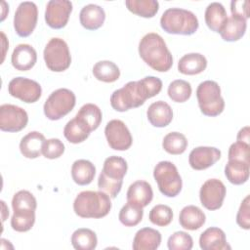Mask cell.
I'll list each match as a JSON object with an SVG mask.
<instances>
[{
    "instance_id": "6da1fadb",
    "label": "cell",
    "mask_w": 250,
    "mask_h": 250,
    "mask_svg": "<svg viewBox=\"0 0 250 250\" xmlns=\"http://www.w3.org/2000/svg\"><path fill=\"white\" fill-rule=\"evenodd\" d=\"M162 81L155 76H146L138 81H130L110 96V105L119 112L139 107L160 93Z\"/></svg>"
},
{
    "instance_id": "7a4b0ae2",
    "label": "cell",
    "mask_w": 250,
    "mask_h": 250,
    "mask_svg": "<svg viewBox=\"0 0 250 250\" xmlns=\"http://www.w3.org/2000/svg\"><path fill=\"white\" fill-rule=\"evenodd\" d=\"M139 55L152 69L168 71L173 65V57L164 39L155 32L146 34L139 43Z\"/></svg>"
},
{
    "instance_id": "3957f363",
    "label": "cell",
    "mask_w": 250,
    "mask_h": 250,
    "mask_svg": "<svg viewBox=\"0 0 250 250\" xmlns=\"http://www.w3.org/2000/svg\"><path fill=\"white\" fill-rule=\"evenodd\" d=\"M110 209V197L101 190L81 191L73 202V210L75 214L81 218L100 219L106 216Z\"/></svg>"
},
{
    "instance_id": "277c9868",
    "label": "cell",
    "mask_w": 250,
    "mask_h": 250,
    "mask_svg": "<svg viewBox=\"0 0 250 250\" xmlns=\"http://www.w3.org/2000/svg\"><path fill=\"white\" fill-rule=\"evenodd\" d=\"M160 25L170 34L191 35L197 30L199 22L196 16L188 10L169 8L161 16Z\"/></svg>"
},
{
    "instance_id": "5b68a950",
    "label": "cell",
    "mask_w": 250,
    "mask_h": 250,
    "mask_svg": "<svg viewBox=\"0 0 250 250\" xmlns=\"http://www.w3.org/2000/svg\"><path fill=\"white\" fill-rule=\"evenodd\" d=\"M196 98L200 111L204 115L214 117L224 111L225 101L217 82L213 80L201 82L196 89Z\"/></svg>"
},
{
    "instance_id": "8992f818",
    "label": "cell",
    "mask_w": 250,
    "mask_h": 250,
    "mask_svg": "<svg viewBox=\"0 0 250 250\" xmlns=\"http://www.w3.org/2000/svg\"><path fill=\"white\" fill-rule=\"evenodd\" d=\"M153 178L160 192L167 197H175L182 190V178L171 161L158 162L153 169Z\"/></svg>"
},
{
    "instance_id": "52a82bcc",
    "label": "cell",
    "mask_w": 250,
    "mask_h": 250,
    "mask_svg": "<svg viewBox=\"0 0 250 250\" xmlns=\"http://www.w3.org/2000/svg\"><path fill=\"white\" fill-rule=\"evenodd\" d=\"M76 104V97L72 91L60 88L50 94L46 100L43 110L45 116L50 120H59L69 113Z\"/></svg>"
},
{
    "instance_id": "ba28073f",
    "label": "cell",
    "mask_w": 250,
    "mask_h": 250,
    "mask_svg": "<svg viewBox=\"0 0 250 250\" xmlns=\"http://www.w3.org/2000/svg\"><path fill=\"white\" fill-rule=\"evenodd\" d=\"M43 57L47 67L55 72L66 70L71 63V56L66 42L59 37H53L46 44Z\"/></svg>"
},
{
    "instance_id": "9c48e42d",
    "label": "cell",
    "mask_w": 250,
    "mask_h": 250,
    "mask_svg": "<svg viewBox=\"0 0 250 250\" xmlns=\"http://www.w3.org/2000/svg\"><path fill=\"white\" fill-rule=\"evenodd\" d=\"M38 9L34 2L24 1L20 3L14 16V28L21 37L29 36L36 27Z\"/></svg>"
},
{
    "instance_id": "30bf717a",
    "label": "cell",
    "mask_w": 250,
    "mask_h": 250,
    "mask_svg": "<svg viewBox=\"0 0 250 250\" xmlns=\"http://www.w3.org/2000/svg\"><path fill=\"white\" fill-rule=\"evenodd\" d=\"M9 94L26 104L37 102L42 95V88L38 82L26 77H15L8 84Z\"/></svg>"
},
{
    "instance_id": "8fae6325",
    "label": "cell",
    "mask_w": 250,
    "mask_h": 250,
    "mask_svg": "<svg viewBox=\"0 0 250 250\" xmlns=\"http://www.w3.org/2000/svg\"><path fill=\"white\" fill-rule=\"evenodd\" d=\"M28 122L27 112L15 104H4L0 106V129L4 132H20Z\"/></svg>"
},
{
    "instance_id": "7c38bea8",
    "label": "cell",
    "mask_w": 250,
    "mask_h": 250,
    "mask_svg": "<svg viewBox=\"0 0 250 250\" xmlns=\"http://www.w3.org/2000/svg\"><path fill=\"white\" fill-rule=\"evenodd\" d=\"M104 135L108 146L114 150H127L132 146V135L125 123L119 119H112L107 122Z\"/></svg>"
},
{
    "instance_id": "4fadbf2b",
    "label": "cell",
    "mask_w": 250,
    "mask_h": 250,
    "mask_svg": "<svg viewBox=\"0 0 250 250\" xmlns=\"http://www.w3.org/2000/svg\"><path fill=\"white\" fill-rule=\"evenodd\" d=\"M227 189L222 181L209 179L203 183L199 190L201 204L208 210L214 211L222 207Z\"/></svg>"
},
{
    "instance_id": "5bb4252c",
    "label": "cell",
    "mask_w": 250,
    "mask_h": 250,
    "mask_svg": "<svg viewBox=\"0 0 250 250\" xmlns=\"http://www.w3.org/2000/svg\"><path fill=\"white\" fill-rule=\"evenodd\" d=\"M72 12V3L68 0H50L46 5L45 21L54 29L64 27Z\"/></svg>"
},
{
    "instance_id": "9a60e30c",
    "label": "cell",
    "mask_w": 250,
    "mask_h": 250,
    "mask_svg": "<svg viewBox=\"0 0 250 250\" xmlns=\"http://www.w3.org/2000/svg\"><path fill=\"white\" fill-rule=\"evenodd\" d=\"M221 158V150L214 146H197L188 155V163L194 170H205Z\"/></svg>"
},
{
    "instance_id": "2e32d148",
    "label": "cell",
    "mask_w": 250,
    "mask_h": 250,
    "mask_svg": "<svg viewBox=\"0 0 250 250\" xmlns=\"http://www.w3.org/2000/svg\"><path fill=\"white\" fill-rule=\"evenodd\" d=\"M37 61V53L29 44H19L15 47L12 56V65L21 71L31 69Z\"/></svg>"
},
{
    "instance_id": "e0dca14e",
    "label": "cell",
    "mask_w": 250,
    "mask_h": 250,
    "mask_svg": "<svg viewBox=\"0 0 250 250\" xmlns=\"http://www.w3.org/2000/svg\"><path fill=\"white\" fill-rule=\"evenodd\" d=\"M199 246L203 250H229L231 248L227 242L224 230L216 227L208 228L200 234Z\"/></svg>"
},
{
    "instance_id": "ac0fdd59",
    "label": "cell",
    "mask_w": 250,
    "mask_h": 250,
    "mask_svg": "<svg viewBox=\"0 0 250 250\" xmlns=\"http://www.w3.org/2000/svg\"><path fill=\"white\" fill-rule=\"evenodd\" d=\"M146 116L152 126L163 128L171 123L173 119V110L166 102L157 101L148 106Z\"/></svg>"
},
{
    "instance_id": "d6986e66",
    "label": "cell",
    "mask_w": 250,
    "mask_h": 250,
    "mask_svg": "<svg viewBox=\"0 0 250 250\" xmlns=\"http://www.w3.org/2000/svg\"><path fill=\"white\" fill-rule=\"evenodd\" d=\"M105 20L104 10L96 4H88L84 6L79 14L81 25L88 30H96L100 28Z\"/></svg>"
},
{
    "instance_id": "ffe728a7",
    "label": "cell",
    "mask_w": 250,
    "mask_h": 250,
    "mask_svg": "<svg viewBox=\"0 0 250 250\" xmlns=\"http://www.w3.org/2000/svg\"><path fill=\"white\" fill-rule=\"evenodd\" d=\"M126 195L128 202H132L144 208L151 202L153 191L150 184L140 180L130 185Z\"/></svg>"
},
{
    "instance_id": "44dd1931",
    "label": "cell",
    "mask_w": 250,
    "mask_h": 250,
    "mask_svg": "<svg viewBox=\"0 0 250 250\" xmlns=\"http://www.w3.org/2000/svg\"><path fill=\"white\" fill-rule=\"evenodd\" d=\"M46 139L44 135L38 131H31L21 140L20 150L21 153L29 159H34L42 153L43 145Z\"/></svg>"
},
{
    "instance_id": "7402d4cb",
    "label": "cell",
    "mask_w": 250,
    "mask_h": 250,
    "mask_svg": "<svg viewBox=\"0 0 250 250\" xmlns=\"http://www.w3.org/2000/svg\"><path fill=\"white\" fill-rule=\"evenodd\" d=\"M161 243V233L151 228L139 229L133 239L132 248L134 250H155Z\"/></svg>"
},
{
    "instance_id": "603a6c76",
    "label": "cell",
    "mask_w": 250,
    "mask_h": 250,
    "mask_svg": "<svg viewBox=\"0 0 250 250\" xmlns=\"http://www.w3.org/2000/svg\"><path fill=\"white\" fill-rule=\"evenodd\" d=\"M206 221L204 212L195 205L185 206L179 215L180 225L188 230H196L200 229Z\"/></svg>"
},
{
    "instance_id": "cb8c5ba5",
    "label": "cell",
    "mask_w": 250,
    "mask_h": 250,
    "mask_svg": "<svg viewBox=\"0 0 250 250\" xmlns=\"http://www.w3.org/2000/svg\"><path fill=\"white\" fill-rule=\"evenodd\" d=\"M207 66L206 58L199 53L184 55L178 62V70L185 75H195L203 72Z\"/></svg>"
},
{
    "instance_id": "d4e9b609",
    "label": "cell",
    "mask_w": 250,
    "mask_h": 250,
    "mask_svg": "<svg viewBox=\"0 0 250 250\" xmlns=\"http://www.w3.org/2000/svg\"><path fill=\"white\" fill-rule=\"evenodd\" d=\"M246 27V19L231 15L230 17H228L226 23L219 33L223 40L227 42H234L239 40L245 34Z\"/></svg>"
},
{
    "instance_id": "484cf974",
    "label": "cell",
    "mask_w": 250,
    "mask_h": 250,
    "mask_svg": "<svg viewBox=\"0 0 250 250\" xmlns=\"http://www.w3.org/2000/svg\"><path fill=\"white\" fill-rule=\"evenodd\" d=\"M204 19L207 26L211 30L219 33L228 20V15L225 7L221 3L212 2L205 10Z\"/></svg>"
},
{
    "instance_id": "4316f807",
    "label": "cell",
    "mask_w": 250,
    "mask_h": 250,
    "mask_svg": "<svg viewBox=\"0 0 250 250\" xmlns=\"http://www.w3.org/2000/svg\"><path fill=\"white\" fill-rule=\"evenodd\" d=\"M96 175V167L86 159H78L71 166V177L79 186H86L93 182Z\"/></svg>"
},
{
    "instance_id": "83f0119b",
    "label": "cell",
    "mask_w": 250,
    "mask_h": 250,
    "mask_svg": "<svg viewBox=\"0 0 250 250\" xmlns=\"http://www.w3.org/2000/svg\"><path fill=\"white\" fill-rule=\"evenodd\" d=\"M250 164L238 160H229L225 166V175L233 185H242L249 179Z\"/></svg>"
},
{
    "instance_id": "f1b7e54d",
    "label": "cell",
    "mask_w": 250,
    "mask_h": 250,
    "mask_svg": "<svg viewBox=\"0 0 250 250\" xmlns=\"http://www.w3.org/2000/svg\"><path fill=\"white\" fill-rule=\"evenodd\" d=\"M75 117L79 119L90 132H93L100 126L103 114L98 105L94 104H85L80 107Z\"/></svg>"
},
{
    "instance_id": "f546056e",
    "label": "cell",
    "mask_w": 250,
    "mask_h": 250,
    "mask_svg": "<svg viewBox=\"0 0 250 250\" xmlns=\"http://www.w3.org/2000/svg\"><path fill=\"white\" fill-rule=\"evenodd\" d=\"M128 170L127 162L124 158L116 155L105 158L102 172L109 179L115 181H123Z\"/></svg>"
},
{
    "instance_id": "4dcf8cb0",
    "label": "cell",
    "mask_w": 250,
    "mask_h": 250,
    "mask_svg": "<svg viewBox=\"0 0 250 250\" xmlns=\"http://www.w3.org/2000/svg\"><path fill=\"white\" fill-rule=\"evenodd\" d=\"M71 244L76 250H94L97 247L98 238L92 229L80 228L73 231Z\"/></svg>"
},
{
    "instance_id": "1f68e13d",
    "label": "cell",
    "mask_w": 250,
    "mask_h": 250,
    "mask_svg": "<svg viewBox=\"0 0 250 250\" xmlns=\"http://www.w3.org/2000/svg\"><path fill=\"white\" fill-rule=\"evenodd\" d=\"M92 71L96 79L105 83H112L120 76L119 67L111 61H100L96 62Z\"/></svg>"
},
{
    "instance_id": "d6a6232c",
    "label": "cell",
    "mask_w": 250,
    "mask_h": 250,
    "mask_svg": "<svg viewBox=\"0 0 250 250\" xmlns=\"http://www.w3.org/2000/svg\"><path fill=\"white\" fill-rule=\"evenodd\" d=\"M89 129L76 117L69 120L63 128L64 138L71 144H80L90 135Z\"/></svg>"
},
{
    "instance_id": "836d02e7",
    "label": "cell",
    "mask_w": 250,
    "mask_h": 250,
    "mask_svg": "<svg viewBox=\"0 0 250 250\" xmlns=\"http://www.w3.org/2000/svg\"><path fill=\"white\" fill-rule=\"evenodd\" d=\"M125 5L130 12L143 18H152L159 10L156 0H126Z\"/></svg>"
},
{
    "instance_id": "e575fe53",
    "label": "cell",
    "mask_w": 250,
    "mask_h": 250,
    "mask_svg": "<svg viewBox=\"0 0 250 250\" xmlns=\"http://www.w3.org/2000/svg\"><path fill=\"white\" fill-rule=\"evenodd\" d=\"M164 150L173 155H179L185 152L188 147V140L186 136L179 132L168 133L162 141Z\"/></svg>"
},
{
    "instance_id": "d590c367",
    "label": "cell",
    "mask_w": 250,
    "mask_h": 250,
    "mask_svg": "<svg viewBox=\"0 0 250 250\" xmlns=\"http://www.w3.org/2000/svg\"><path fill=\"white\" fill-rule=\"evenodd\" d=\"M144 210L143 207L128 202L121 208L118 214V219L125 227H135L143 220Z\"/></svg>"
},
{
    "instance_id": "8d00e7d4",
    "label": "cell",
    "mask_w": 250,
    "mask_h": 250,
    "mask_svg": "<svg viewBox=\"0 0 250 250\" xmlns=\"http://www.w3.org/2000/svg\"><path fill=\"white\" fill-rule=\"evenodd\" d=\"M191 85L189 82L177 79L172 81L168 86V96L175 103H185L191 96Z\"/></svg>"
},
{
    "instance_id": "74e56055",
    "label": "cell",
    "mask_w": 250,
    "mask_h": 250,
    "mask_svg": "<svg viewBox=\"0 0 250 250\" xmlns=\"http://www.w3.org/2000/svg\"><path fill=\"white\" fill-rule=\"evenodd\" d=\"M35 223V211H14L11 227L14 230L24 232L31 229Z\"/></svg>"
},
{
    "instance_id": "f35d334b",
    "label": "cell",
    "mask_w": 250,
    "mask_h": 250,
    "mask_svg": "<svg viewBox=\"0 0 250 250\" xmlns=\"http://www.w3.org/2000/svg\"><path fill=\"white\" fill-rule=\"evenodd\" d=\"M12 207L13 211H35L37 201L30 191L22 189L14 194Z\"/></svg>"
},
{
    "instance_id": "ab89813d",
    "label": "cell",
    "mask_w": 250,
    "mask_h": 250,
    "mask_svg": "<svg viewBox=\"0 0 250 250\" xmlns=\"http://www.w3.org/2000/svg\"><path fill=\"white\" fill-rule=\"evenodd\" d=\"M149 221L158 227H166L173 220V211L168 205L157 204L148 214Z\"/></svg>"
},
{
    "instance_id": "60d3db41",
    "label": "cell",
    "mask_w": 250,
    "mask_h": 250,
    "mask_svg": "<svg viewBox=\"0 0 250 250\" xmlns=\"http://www.w3.org/2000/svg\"><path fill=\"white\" fill-rule=\"evenodd\" d=\"M169 250H190L193 246L192 237L186 231H175L167 241Z\"/></svg>"
},
{
    "instance_id": "b9f144b4",
    "label": "cell",
    "mask_w": 250,
    "mask_h": 250,
    "mask_svg": "<svg viewBox=\"0 0 250 250\" xmlns=\"http://www.w3.org/2000/svg\"><path fill=\"white\" fill-rule=\"evenodd\" d=\"M123 181H115L107 178L103 172L98 178V188L101 191L105 192L109 197L115 198L120 192Z\"/></svg>"
},
{
    "instance_id": "7bdbcfd3",
    "label": "cell",
    "mask_w": 250,
    "mask_h": 250,
    "mask_svg": "<svg viewBox=\"0 0 250 250\" xmlns=\"http://www.w3.org/2000/svg\"><path fill=\"white\" fill-rule=\"evenodd\" d=\"M250 146L243 142H235L230 145L229 148L228 158L229 160H238L250 164Z\"/></svg>"
},
{
    "instance_id": "ee69618b",
    "label": "cell",
    "mask_w": 250,
    "mask_h": 250,
    "mask_svg": "<svg viewBox=\"0 0 250 250\" xmlns=\"http://www.w3.org/2000/svg\"><path fill=\"white\" fill-rule=\"evenodd\" d=\"M64 152V145L60 139H49L46 140L43 148L42 154L48 159H56L61 157Z\"/></svg>"
},
{
    "instance_id": "f6af8a7d",
    "label": "cell",
    "mask_w": 250,
    "mask_h": 250,
    "mask_svg": "<svg viewBox=\"0 0 250 250\" xmlns=\"http://www.w3.org/2000/svg\"><path fill=\"white\" fill-rule=\"evenodd\" d=\"M236 223L241 229H250V195H246L242 200L236 215Z\"/></svg>"
},
{
    "instance_id": "bcb514c9",
    "label": "cell",
    "mask_w": 250,
    "mask_h": 250,
    "mask_svg": "<svg viewBox=\"0 0 250 250\" xmlns=\"http://www.w3.org/2000/svg\"><path fill=\"white\" fill-rule=\"evenodd\" d=\"M230 12L233 16H238L248 19L249 16V1L248 0H233L230 2Z\"/></svg>"
},
{
    "instance_id": "7dc6e473",
    "label": "cell",
    "mask_w": 250,
    "mask_h": 250,
    "mask_svg": "<svg viewBox=\"0 0 250 250\" xmlns=\"http://www.w3.org/2000/svg\"><path fill=\"white\" fill-rule=\"evenodd\" d=\"M249 126H245L243 128H241L237 134V141L239 142H243V143H246V144H249V141H250V136H249Z\"/></svg>"
},
{
    "instance_id": "c3c4849f",
    "label": "cell",
    "mask_w": 250,
    "mask_h": 250,
    "mask_svg": "<svg viewBox=\"0 0 250 250\" xmlns=\"http://www.w3.org/2000/svg\"><path fill=\"white\" fill-rule=\"evenodd\" d=\"M1 36H2V45H3V60H2V62H3L4 58H5V54H6V49L8 48L9 43L6 40V36H5L4 32H1Z\"/></svg>"
},
{
    "instance_id": "681fc988",
    "label": "cell",
    "mask_w": 250,
    "mask_h": 250,
    "mask_svg": "<svg viewBox=\"0 0 250 250\" xmlns=\"http://www.w3.org/2000/svg\"><path fill=\"white\" fill-rule=\"evenodd\" d=\"M1 204H2V221L4 222L6 218L9 216V210L3 200H1Z\"/></svg>"
}]
</instances>
